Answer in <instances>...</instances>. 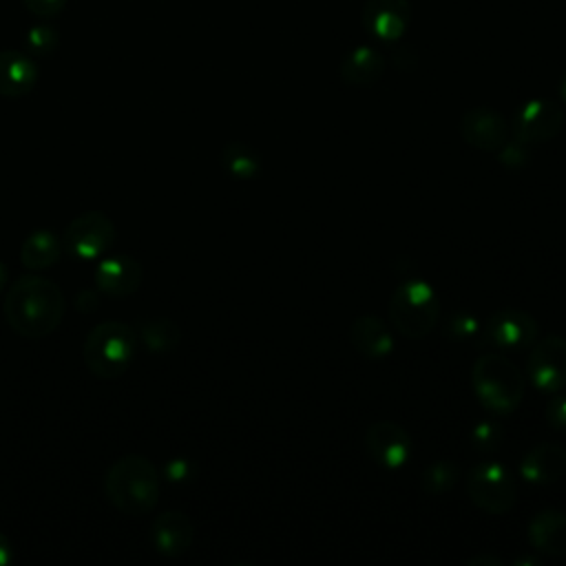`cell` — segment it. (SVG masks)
<instances>
[{
	"instance_id": "1",
	"label": "cell",
	"mask_w": 566,
	"mask_h": 566,
	"mask_svg": "<svg viewBox=\"0 0 566 566\" xmlns=\"http://www.w3.org/2000/svg\"><path fill=\"white\" fill-rule=\"evenodd\" d=\"M2 310L15 334L24 338H42L62 323L66 301L55 281L24 274L7 290Z\"/></svg>"
},
{
	"instance_id": "2",
	"label": "cell",
	"mask_w": 566,
	"mask_h": 566,
	"mask_svg": "<svg viewBox=\"0 0 566 566\" xmlns=\"http://www.w3.org/2000/svg\"><path fill=\"white\" fill-rule=\"evenodd\" d=\"M104 493L126 515L150 513L161 493L159 471L146 455H122L104 473Z\"/></svg>"
},
{
	"instance_id": "3",
	"label": "cell",
	"mask_w": 566,
	"mask_h": 566,
	"mask_svg": "<svg viewBox=\"0 0 566 566\" xmlns=\"http://www.w3.org/2000/svg\"><path fill=\"white\" fill-rule=\"evenodd\" d=\"M471 385L478 400L493 413H511L524 398V376L504 354H480L471 367Z\"/></svg>"
},
{
	"instance_id": "4",
	"label": "cell",
	"mask_w": 566,
	"mask_h": 566,
	"mask_svg": "<svg viewBox=\"0 0 566 566\" xmlns=\"http://www.w3.org/2000/svg\"><path fill=\"white\" fill-rule=\"evenodd\" d=\"M137 352V332L122 321L97 323L84 338V363L97 378H117L133 363Z\"/></svg>"
},
{
	"instance_id": "5",
	"label": "cell",
	"mask_w": 566,
	"mask_h": 566,
	"mask_svg": "<svg viewBox=\"0 0 566 566\" xmlns=\"http://www.w3.org/2000/svg\"><path fill=\"white\" fill-rule=\"evenodd\" d=\"M387 312L402 336L424 338L440 318V301L427 281L409 279L391 292Z\"/></svg>"
},
{
	"instance_id": "6",
	"label": "cell",
	"mask_w": 566,
	"mask_h": 566,
	"mask_svg": "<svg viewBox=\"0 0 566 566\" xmlns=\"http://www.w3.org/2000/svg\"><path fill=\"white\" fill-rule=\"evenodd\" d=\"M464 482L469 500L484 513H509L517 500V482L513 473L500 462L484 460L473 464Z\"/></svg>"
},
{
	"instance_id": "7",
	"label": "cell",
	"mask_w": 566,
	"mask_h": 566,
	"mask_svg": "<svg viewBox=\"0 0 566 566\" xmlns=\"http://www.w3.org/2000/svg\"><path fill=\"white\" fill-rule=\"evenodd\" d=\"M62 243L77 261L99 259L115 243V223L99 210L82 212L66 226Z\"/></svg>"
},
{
	"instance_id": "8",
	"label": "cell",
	"mask_w": 566,
	"mask_h": 566,
	"mask_svg": "<svg viewBox=\"0 0 566 566\" xmlns=\"http://www.w3.org/2000/svg\"><path fill=\"white\" fill-rule=\"evenodd\" d=\"M526 371L531 382L548 394L566 387V338L551 334L537 340L528 354Z\"/></svg>"
},
{
	"instance_id": "9",
	"label": "cell",
	"mask_w": 566,
	"mask_h": 566,
	"mask_svg": "<svg viewBox=\"0 0 566 566\" xmlns=\"http://www.w3.org/2000/svg\"><path fill=\"white\" fill-rule=\"evenodd\" d=\"M365 449L385 469H400L413 453L411 436L394 420H376L365 429Z\"/></svg>"
},
{
	"instance_id": "10",
	"label": "cell",
	"mask_w": 566,
	"mask_h": 566,
	"mask_svg": "<svg viewBox=\"0 0 566 566\" xmlns=\"http://www.w3.org/2000/svg\"><path fill=\"white\" fill-rule=\"evenodd\" d=\"M564 126V111L551 99H528L513 117V137L524 144L553 139Z\"/></svg>"
},
{
	"instance_id": "11",
	"label": "cell",
	"mask_w": 566,
	"mask_h": 566,
	"mask_svg": "<svg viewBox=\"0 0 566 566\" xmlns=\"http://www.w3.org/2000/svg\"><path fill=\"white\" fill-rule=\"evenodd\" d=\"M537 332H539L537 321L528 312L513 310V307L493 312L484 323V338L491 345L509 347V349L533 345L537 340Z\"/></svg>"
},
{
	"instance_id": "12",
	"label": "cell",
	"mask_w": 566,
	"mask_h": 566,
	"mask_svg": "<svg viewBox=\"0 0 566 566\" xmlns=\"http://www.w3.org/2000/svg\"><path fill=\"white\" fill-rule=\"evenodd\" d=\"M462 139L484 153H497L500 146L509 139L506 119L486 106H475L467 111L460 119Z\"/></svg>"
},
{
	"instance_id": "13",
	"label": "cell",
	"mask_w": 566,
	"mask_h": 566,
	"mask_svg": "<svg viewBox=\"0 0 566 566\" xmlns=\"http://www.w3.org/2000/svg\"><path fill=\"white\" fill-rule=\"evenodd\" d=\"M411 18L409 0H367L363 9L365 29L382 42H396Z\"/></svg>"
},
{
	"instance_id": "14",
	"label": "cell",
	"mask_w": 566,
	"mask_h": 566,
	"mask_svg": "<svg viewBox=\"0 0 566 566\" xmlns=\"http://www.w3.org/2000/svg\"><path fill=\"white\" fill-rule=\"evenodd\" d=\"M195 539V526L181 511H164L153 520L150 542L153 548L164 557L184 555Z\"/></svg>"
},
{
	"instance_id": "15",
	"label": "cell",
	"mask_w": 566,
	"mask_h": 566,
	"mask_svg": "<svg viewBox=\"0 0 566 566\" xmlns=\"http://www.w3.org/2000/svg\"><path fill=\"white\" fill-rule=\"evenodd\" d=\"M520 475L528 484H553L566 475V449L557 442H539L520 460Z\"/></svg>"
},
{
	"instance_id": "16",
	"label": "cell",
	"mask_w": 566,
	"mask_h": 566,
	"mask_svg": "<svg viewBox=\"0 0 566 566\" xmlns=\"http://www.w3.org/2000/svg\"><path fill=\"white\" fill-rule=\"evenodd\" d=\"M144 270L128 254L104 256L95 268V285L108 296H128L142 283Z\"/></svg>"
},
{
	"instance_id": "17",
	"label": "cell",
	"mask_w": 566,
	"mask_h": 566,
	"mask_svg": "<svg viewBox=\"0 0 566 566\" xmlns=\"http://www.w3.org/2000/svg\"><path fill=\"white\" fill-rule=\"evenodd\" d=\"M528 542L537 553L566 557V511L544 509L528 522Z\"/></svg>"
},
{
	"instance_id": "18",
	"label": "cell",
	"mask_w": 566,
	"mask_h": 566,
	"mask_svg": "<svg viewBox=\"0 0 566 566\" xmlns=\"http://www.w3.org/2000/svg\"><path fill=\"white\" fill-rule=\"evenodd\" d=\"M349 343L360 356L371 360H380L394 349V336L376 314H360L352 321Z\"/></svg>"
},
{
	"instance_id": "19",
	"label": "cell",
	"mask_w": 566,
	"mask_h": 566,
	"mask_svg": "<svg viewBox=\"0 0 566 566\" xmlns=\"http://www.w3.org/2000/svg\"><path fill=\"white\" fill-rule=\"evenodd\" d=\"M38 77V69L31 57L18 51L0 53V95L20 97L27 95Z\"/></svg>"
},
{
	"instance_id": "20",
	"label": "cell",
	"mask_w": 566,
	"mask_h": 566,
	"mask_svg": "<svg viewBox=\"0 0 566 566\" xmlns=\"http://www.w3.org/2000/svg\"><path fill=\"white\" fill-rule=\"evenodd\" d=\"M382 71L385 57L371 46H356L340 62V77L354 86L374 84L376 80H380Z\"/></svg>"
},
{
	"instance_id": "21",
	"label": "cell",
	"mask_w": 566,
	"mask_h": 566,
	"mask_svg": "<svg viewBox=\"0 0 566 566\" xmlns=\"http://www.w3.org/2000/svg\"><path fill=\"white\" fill-rule=\"evenodd\" d=\"M62 256V241L49 228L33 230L20 248V261L29 270H46Z\"/></svg>"
},
{
	"instance_id": "22",
	"label": "cell",
	"mask_w": 566,
	"mask_h": 566,
	"mask_svg": "<svg viewBox=\"0 0 566 566\" xmlns=\"http://www.w3.org/2000/svg\"><path fill=\"white\" fill-rule=\"evenodd\" d=\"M221 166L234 179H254L261 172V157L243 142H228L221 148Z\"/></svg>"
},
{
	"instance_id": "23",
	"label": "cell",
	"mask_w": 566,
	"mask_h": 566,
	"mask_svg": "<svg viewBox=\"0 0 566 566\" xmlns=\"http://www.w3.org/2000/svg\"><path fill=\"white\" fill-rule=\"evenodd\" d=\"M137 336L142 338V343L146 345L148 352L166 354L179 345L181 329L170 318H148L142 323Z\"/></svg>"
},
{
	"instance_id": "24",
	"label": "cell",
	"mask_w": 566,
	"mask_h": 566,
	"mask_svg": "<svg viewBox=\"0 0 566 566\" xmlns=\"http://www.w3.org/2000/svg\"><path fill=\"white\" fill-rule=\"evenodd\" d=\"M458 478H460V467L455 462H451V460H436V462H431L422 471L420 484H422L424 493L442 495V493H447L449 489L455 486Z\"/></svg>"
},
{
	"instance_id": "25",
	"label": "cell",
	"mask_w": 566,
	"mask_h": 566,
	"mask_svg": "<svg viewBox=\"0 0 566 566\" xmlns=\"http://www.w3.org/2000/svg\"><path fill=\"white\" fill-rule=\"evenodd\" d=\"M504 438V429L493 420H482L471 429V444L478 451H493L500 447Z\"/></svg>"
},
{
	"instance_id": "26",
	"label": "cell",
	"mask_w": 566,
	"mask_h": 566,
	"mask_svg": "<svg viewBox=\"0 0 566 566\" xmlns=\"http://www.w3.org/2000/svg\"><path fill=\"white\" fill-rule=\"evenodd\" d=\"M478 332H480V321L473 314H469V312L453 314L447 321V327H444V334L451 340H469V338L478 336Z\"/></svg>"
},
{
	"instance_id": "27",
	"label": "cell",
	"mask_w": 566,
	"mask_h": 566,
	"mask_svg": "<svg viewBox=\"0 0 566 566\" xmlns=\"http://www.w3.org/2000/svg\"><path fill=\"white\" fill-rule=\"evenodd\" d=\"M528 157H531V153H528V144H524V142H520V139H506L502 146H500V150H497V159H500V164H504V166H509V168H522V166H526L528 164Z\"/></svg>"
},
{
	"instance_id": "28",
	"label": "cell",
	"mask_w": 566,
	"mask_h": 566,
	"mask_svg": "<svg viewBox=\"0 0 566 566\" xmlns=\"http://www.w3.org/2000/svg\"><path fill=\"white\" fill-rule=\"evenodd\" d=\"M546 422L555 429H566V396H557L546 405Z\"/></svg>"
},
{
	"instance_id": "29",
	"label": "cell",
	"mask_w": 566,
	"mask_h": 566,
	"mask_svg": "<svg viewBox=\"0 0 566 566\" xmlns=\"http://www.w3.org/2000/svg\"><path fill=\"white\" fill-rule=\"evenodd\" d=\"M53 42H55V35L44 29V27H38L31 31V35L27 38V44L31 51H38V53H46L53 49Z\"/></svg>"
},
{
	"instance_id": "30",
	"label": "cell",
	"mask_w": 566,
	"mask_h": 566,
	"mask_svg": "<svg viewBox=\"0 0 566 566\" xmlns=\"http://www.w3.org/2000/svg\"><path fill=\"white\" fill-rule=\"evenodd\" d=\"M29 9L40 13V15H51V13H57L64 4V0H27Z\"/></svg>"
},
{
	"instance_id": "31",
	"label": "cell",
	"mask_w": 566,
	"mask_h": 566,
	"mask_svg": "<svg viewBox=\"0 0 566 566\" xmlns=\"http://www.w3.org/2000/svg\"><path fill=\"white\" fill-rule=\"evenodd\" d=\"M13 562V546L9 542V537L0 531V566H7Z\"/></svg>"
},
{
	"instance_id": "32",
	"label": "cell",
	"mask_w": 566,
	"mask_h": 566,
	"mask_svg": "<svg viewBox=\"0 0 566 566\" xmlns=\"http://www.w3.org/2000/svg\"><path fill=\"white\" fill-rule=\"evenodd\" d=\"M467 564L471 566H484V564H491V566H502V559L500 557H493V555H473V557H467Z\"/></svg>"
},
{
	"instance_id": "33",
	"label": "cell",
	"mask_w": 566,
	"mask_h": 566,
	"mask_svg": "<svg viewBox=\"0 0 566 566\" xmlns=\"http://www.w3.org/2000/svg\"><path fill=\"white\" fill-rule=\"evenodd\" d=\"M557 91H559V97H562V102L566 104V71H564V73H562V77H559Z\"/></svg>"
},
{
	"instance_id": "34",
	"label": "cell",
	"mask_w": 566,
	"mask_h": 566,
	"mask_svg": "<svg viewBox=\"0 0 566 566\" xmlns=\"http://www.w3.org/2000/svg\"><path fill=\"white\" fill-rule=\"evenodd\" d=\"M513 564H515V566H520V564H531V566H537V564H539V559H537V557H517Z\"/></svg>"
},
{
	"instance_id": "35",
	"label": "cell",
	"mask_w": 566,
	"mask_h": 566,
	"mask_svg": "<svg viewBox=\"0 0 566 566\" xmlns=\"http://www.w3.org/2000/svg\"><path fill=\"white\" fill-rule=\"evenodd\" d=\"M7 279H9L7 268H4V263L0 261V292H2V290H4V285H7Z\"/></svg>"
}]
</instances>
